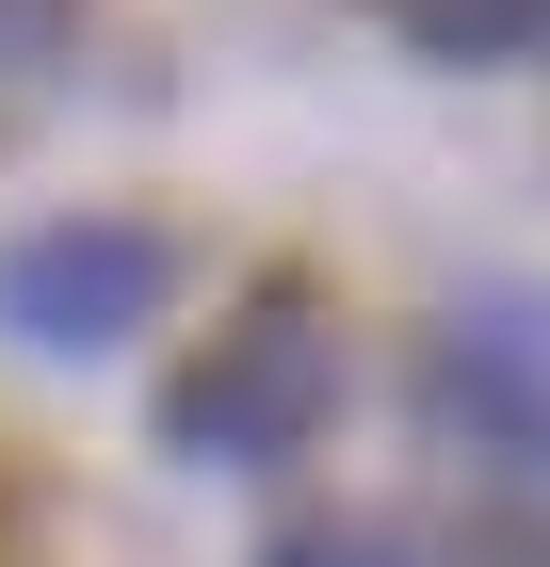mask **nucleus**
I'll return each instance as SVG.
<instances>
[{"instance_id":"f257e3e1","label":"nucleus","mask_w":550,"mask_h":567,"mask_svg":"<svg viewBox=\"0 0 550 567\" xmlns=\"http://www.w3.org/2000/svg\"><path fill=\"white\" fill-rule=\"evenodd\" d=\"M324 405H340V341H324L308 292H276V308H243V324L163 390V437L195 471H276L292 437H324Z\"/></svg>"},{"instance_id":"f03ea898","label":"nucleus","mask_w":550,"mask_h":567,"mask_svg":"<svg viewBox=\"0 0 550 567\" xmlns=\"http://www.w3.org/2000/svg\"><path fill=\"white\" fill-rule=\"evenodd\" d=\"M146 308H163V227H129V212H82V227L0 244V324L49 341V357H114Z\"/></svg>"},{"instance_id":"7ed1b4c3","label":"nucleus","mask_w":550,"mask_h":567,"mask_svg":"<svg viewBox=\"0 0 550 567\" xmlns=\"http://www.w3.org/2000/svg\"><path fill=\"white\" fill-rule=\"evenodd\" d=\"M437 405L486 422L502 454H550V292H518V276L454 292V324H437Z\"/></svg>"},{"instance_id":"20e7f679","label":"nucleus","mask_w":550,"mask_h":567,"mask_svg":"<svg viewBox=\"0 0 550 567\" xmlns=\"http://www.w3.org/2000/svg\"><path fill=\"white\" fill-rule=\"evenodd\" d=\"M388 33L454 49V65H502V49H550V0H388Z\"/></svg>"},{"instance_id":"39448f33","label":"nucleus","mask_w":550,"mask_h":567,"mask_svg":"<svg viewBox=\"0 0 550 567\" xmlns=\"http://www.w3.org/2000/svg\"><path fill=\"white\" fill-rule=\"evenodd\" d=\"M276 567H454L422 535H276Z\"/></svg>"}]
</instances>
